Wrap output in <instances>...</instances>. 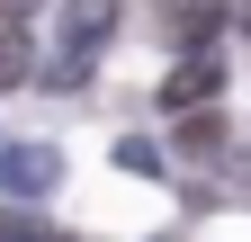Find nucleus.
I'll list each match as a JSON object with an SVG mask.
<instances>
[{
  "instance_id": "obj_1",
  "label": "nucleus",
  "mask_w": 251,
  "mask_h": 242,
  "mask_svg": "<svg viewBox=\"0 0 251 242\" xmlns=\"http://www.w3.org/2000/svg\"><path fill=\"white\" fill-rule=\"evenodd\" d=\"M54 179H63L54 144H0V197H45Z\"/></svg>"
},
{
  "instance_id": "obj_2",
  "label": "nucleus",
  "mask_w": 251,
  "mask_h": 242,
  "mask_svg": "<svg viewBox=\"0 0 251 242\" xmlns=\"http://www.w3.org/2000/svg\"><path fill=\"white\" fill-rule=\"evenodd\" d=\"M215 99H225V63H215V54H188V63L162 81V108H179V117H206Z\"/></svg>"
},
{
  "instance_id": "obj_3",
  "label": "nucleus",
  "mask_w": 251,
  "mask_h": 242,
  "mask_svg": "<svg viewBox=\"0 0 251 242\" xmlns=\"http://www.w3.org/2000/svg\"><path fill=\"white\" fill-rule=\"evenodd\" d=\"M117 9H126V0H63V54H72V63H90V54L108 45Z\"/></svg>"
},
{
  "instance_id": "obj_4",
  "label": "nucleus",
  "mask_w": 251,
  "mask_h": 242,
  "mask_svg": "<svg viewBox=\"0 0 251 242\" xmlns=\"http://www.w3.org/2000/svg\"><path fill=\"white\" fill-rule=\"evenodd\" d=\"M179 153L188 162H225V117H179Z\"/></svg>"
},
{
  "instance_id": "obj_5",
  "label": "nucleus",
  "mask_w": 251,
  "mask_h": 242,
  "mask_svg": "<svg viewBox=\"0 0 251 242\" xmlns=\"http://www.w3.org/2000/svg\"><path fill=\"white\" fill-rule=\"evenodd\" d=\"M171 27H179L188 54H206V36H215V0H171Z\"/></svg>"
},
{
  "instance_id": "obj_6",
  "label": "nucleus",
  "mask_w": 251,
  "mask_h": 242,
  "mask_svg": "<svg viewBox=\"0 0 251 242\" xmlns=\"http://www.w3.org/2000/svg\"><path fill=\"white\" fill-rule=\"evenodd\" d=\"M27 63H36V54H27V36H18V27H0V90H18Z\"/></svg>"
},
{
  "instance_id": "obj_7",
  "label": "nucleus",
  "mask_w": 251,
  "mask_h": 242,
  "mask_svg": "<svg viewBox=\"0 0 251 242\" xmlns=\"http://www.w3.org/2000/svg\"><path fill=\"white\" fill-rule=\"evenodd\" d=\"M117 170H144V179H152V170H162V144H144V135H126V144H117Z\"/></svg>"
},
{
  "instance_id": "obj_8",
  "label": "nucleus",
  "mask_w": 251,
  "mask_h": 242,
  "mask_svg": "<svg viewBox=\"0 0 251 242\" xmlns=\"http://www.w3.org/2000/svg\"><path fill=\"white\" fill-rule=\"evenodd\" d=\"M0 242H54V233L27 216V206H0Z\"/></svg>"
},
{
  "instance_id": "obj_9",
  "label": "nucleus",
  "mask_w": 251,
  "mask_h": 242,
  "mask_svg": "<svg viewBox=\"0 0 251 242\" xmlns=\"http://www.w3.org/2000/svg\"><path fill=\"white\" fill-rule=\"evenodd\" d=\"M225 170H233V179H242V189H251V153H233V162H225Z\"/></svg>"
},
{
  "instance_id": "obj_10",
  "label": "nucleus",
  "mask_w": 251,
  "mask_h": 242,
  "mask_svg": "<svg viewBox=\"0 0 251 242\" xmlns=\"http://www.w3.org/2000/svg\"><path fill=\"white\" fill-rule=\"evenodd\" d=\"M0 9H9V18H18V9H36V0H0Z\"/></svg>"
},
{
  "instance_id": "obj_11",
  "label": "nucleus",
  "mask_w": 251,
  "mask_h": 242,
  "mask_svg": "<svg viewBox=\"0 0 251 242\" xmlns=\"http://www.w3.org/2000/svg\"><path fill=\"white\" fill-rule=\"evenodd\" d=\"M242 36H251V0H242Z\"/></svg>"
}]
</instances>
